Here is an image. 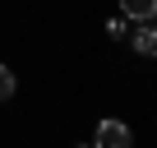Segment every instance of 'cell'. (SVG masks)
<instances>
[{"label": "cell", "mask_w": 157, "mask_h": 148, "mask_svg": "<svg viewBox=\"0 0 157 148\" xmlns=\"http://www.w3.org/2000/svg\"><path fill=\"white\" fill-rule=\"evenodd\" d=\"M102 148H129L134 143V130L125 125V120H116V116H106V120H97V134H93Z\"/></svg>", "instance_id": "1"}, {"label": "cell", "mask_w": 157, "mask_h": 148, "mask_svg": "<svg viewBox=\"0 0 157 148\" xmlns=\"http://www.w3.org/2000/svg\"><path fill=\"white\" fill-rule=\"evenodd\" d=\"M129 37V46H134V56H157V19H143V23H134V33H125Z\"/></svg>", "instance_id": "2"}, {"label": "cell", "mask_w": 157, "mask_h": 148, "mask_svg": "<svg viewBox=\"0 0 157 148\" xmlns=\"http://www.w3.org/2000/svg\"><path fill=\"white\" fill-rule=\"evenodd\" d=\"M120 10H125V19L143 23V19H157V0H120Z\"/></svg>", "instance_id": "3"}, {"label": "cell", "mask_w": 157, "mask_h": 148, "mask_svg": "<svg viewBox=\"0 0 157 148\" xmlns=\"http://www.w3.org/2000/svg\"><path fill=\"white\" fill-rule=\"evenodd\" d=\"M14 88H19L14 69H10V65H0V102H10V97H14Z\"/></svg>", "instance_id": "4"}, {"label": "cell", "mask_w": 157, "mask_h": 148, "mask_svg": "<svg viewBox=\"0 0 157 148\" xmlns=\"http://www.w3.org/2000/svg\"><path fill=\"white\" fill-rule=\"evenodd\" d=\"M106 33H111V37H125V33H129V19H125V14H116V19L106 23Z\"/></svg>", "instance_id": "5"}]
</instances>
